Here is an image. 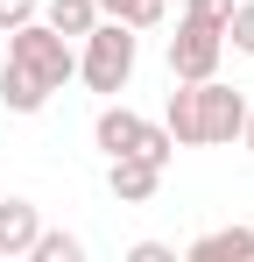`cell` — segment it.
Instances as JSON below:
<instances>
[{
  "instance_id": "obj_16",
  "label": "cell",
  "mask_w": 254,
  "mask_h": 262,
  "mask_svg": "<svg viewBox=\"0 0 254 262\" xmlns=\"http://www.w3.org/2000/svg\"><path fill=\"white\" fill-rule=\"evenodd\" d=\"M184 14H198V21H212V29H226L233 0H184Z\"/></svg>"
},
{
  "instance_id": "obj_4",
  "label": "cell",
  "mask_w": 254,
  "mask_h": 262,
  "mask_svg": "<svg viewBox=\"0 0 254 262\" xmlns=\"http://www.w3.org/2000/svg\"><path fill=\"white\" fill-rule=\"evenodd\" d=\"M198 142L212 149H226V142H240V121H247V92L226 85V78H198Z\"/></svg>"
},
{
  "instance_id": "obj_5",
  "label": "cell",
  "mask_w": 254,
  "mask_h": 262,
  "mask_svg": "<svg viewBox=\"0 0 254 262\" xmlns=\"http://www.w3.org/2000/svg\"><path fill=\"white\" fill-rule=\"evenodd\" d=\"M106 191H113L120 206H148V199L163 191V163H148L141 149H127V156H106Z\"/></svg>"
},
{
  "instance_id": "obj_13",
  "label": "cell",
  "mask_w": 254,
  "mask_h": 262,
  "mask_svg": "<svg viewBox=\"0 0 254 262\" xmlns=\"http://www.w3.org/2000/svg\"><path fill=\"white\" fill-rule=\"evenodd\" d=\"M29 262H85V241L64 234V227H42L36 241H29Z\"/></svg>"
},
{
  "instance_id": "obj_15",
  "label": "cell",
  "mask_w": 254,
  "mask_h": 262,
  "mask_svg": "<svg viewBox=\"0 0 254 262\" xmlns=\"http://www.w3.org/2000/svg\"><path fill=\"white\" fill-rule=\"evenodd\" d=\"M36 7H42V0H0V36L21 29V21H36Z\"/></svg>"
},
{
  "instance_id": "obj_17",
  "label": "cell",
  "mask_w": 254,
  "mask_h": 262,
  "mask_svg": "<svg viewBox=\"0 0 254 262\" xmlns=\"http://www.w3.org/2000/svg\"><path fill=\"white\" fill-rule=\"evenodd\" d=\"M127 262H176V248H163V241H134Z\"/></svg>"
},
{
  "instance_id": "obj_8",
  "label": "cell",
  "mask_w": 254,
  "mask_h": 262,
  "mask_svg": "<svg viewBox=\"0 0 254 262\" xmlns=\"http://www.w3.org/2000/svg\"><path fill=\"white\" fill-rule=\"evenodd\" d=\"M36 234H42V213L29 199H0V255H29Z\"/></svg>"
},
{
  "instance_id": "obj_14",
  "label": "cell",
  "mask_w": 254,
  "mask_h": 262,
  "mask_svg": "<svg viewBox=\"0 0 254 262\" xmlns=\"http://www.w3.org/2000/svg\"><path fill=\"white\" fill-rule=\"evenodd\" d=\"M226 50L254 57V0H233V14H226Z\"/></svg>"
},
{
  "instance_id": "obj_7",
  "label": "cell",
  "mask_w": 254,
  "mask_h": 262,
  "mask_svg": "<svg viewBox=\"0 0 254 262\" xmlns=\"http://www.w3.org/2000/svg\"><path fill=\"white\" fill-rule=\"evenodd\" d=\"M184 255L191 262H254V227H212V234H198Z\"/></svg>"
},
{
  "instance_id": "obj_11",
  "label": "cell",
  "mask_w": 254,
  "mask_h": 262,
  "mask_svg": "<svg viewBox=\"0 0 254 262\" xmlns=\"http://www.w3.org/2000/svg\"><path fill=\"white\" fill-rule=\"evenodd\" d=\"M163 128L176 135V149H198V92H191V85H176V92H169Z\"/></svg>"
},
{
  "instance_id": "obj_3",
  "label": "cell",
  "mask_w": 254,
  "mask_h": 262,
  "mask_svg": "<svg viewBox=\"0 0 254 262\" xmlns=\"http://www.w3.org/2000/svg\"><path fill=\"white\" fill-rule=\"evenodd\" d=\"M219 57H226V29H212V21H198V14H176V36H169V78H176V85L219 78Z\"/></svg>"
},
{
  "instance_id": "obj_1",
  "label": "cell",
  "mask_w": 254,
  "mask_h": 262,
  "mask_svg": "<svg viewBox=\"0 0 254 262\" xmlns=\"http://www.w3.org/2000/svg\"><path fill=\"white\" fill-rule=\"evenodd\" d=\"M134 57H141L134 29H127V21H113V14H99V21L78 36V78H85V92L120 99L127 78H134Z\"/></svg>"
},
{
  "instance_id": "obj_6",
  "label": "cell",
  "mask_w": 254,
  "mask_h": 262,
  "mask_svg": "<svg viewBox=\"0 0 254 262\" xmlns=\"http://www.w3.org/2000/svg\"><path fill=\"white\" fill-rule=\"evenodd\" d=\"M141 128H148V121H141L134 106L106 99V106H99V121H92V142H99L106 156H127V149H141Z\"/></svg>"
},
{
  "instance_id": "obj_2",
  "label": "cell",
  "mask_w": 254,
  "mask_h": 262,
  "mask_svg": "<svg viewBox=\"0 0 254 262\" xmlns=\"http://www.w3.org/2000/svg\"><path fill=\"white\" fill-rule=\"evenodd\" d=\"M7 57H14L42 92H64L71 78H78V43L57 36L42 14H36V21H21V29H7Z\"/></svg>"
},
{
  "instance_id": "obj_18",
  "label": "cell",
  "mask_w": 254,
  "mask_h": 262,
  "mask_svg": "<svg viewBox=\"0 0 254 262\" xmlns=\"http://www.w3.org/2000/svg\"><path fill=\"white\" fill-rule=\"evenodd\" d=\"M240 149L254 156V106H247V121H240Z\"/></svg>"
},
{
  "instance_id": "obj_12",
  "label": "cell",
  "mask_w": 254,
  "mask_h": 262,
  "mask_svg": "<svg viewBox=\"0 0 254 262\" xmlns=\"http://www.w3.org/2000/svg\"><path fill=\"white\" fill-rule=\"evenodd\" d=\"M99 14H113V21H127L134 36L141 29H163V14H169V0H92Z\"/></svg>"
},
{
  "instance_id": "obj_9",
  "label": "cell",
  "mask_w": 254,
  "mask_h": 262,
  "mask_svg": "<svg viewBox=\"0 0 254 262\" xmlns=\"http://www.w3.org/2000/svg\"><path fill=\"white\" fill-rule=\"evenodd\" d=\"M0 106H7V114H42V106H49V92H42L36 78L7 57V64H0Z\"/></svg>"
},
{
  "instance_id": "obj_10",
  "label": "cell",
  "mask_w": 254,
  "mask_h": 262,
  "mask_svg": "<svg viewBox=\"0 0 254 262\" xmlns=\"http://www.w3.org/2000/svg\"><path fill=\"white\" fill-rule=\"evenodd\" d=\"M36 14H42V21H49V29H57V36H71V43H78L85 29L99 21V7H92V0H42Z\"/></svg>"
}]
</instances>
